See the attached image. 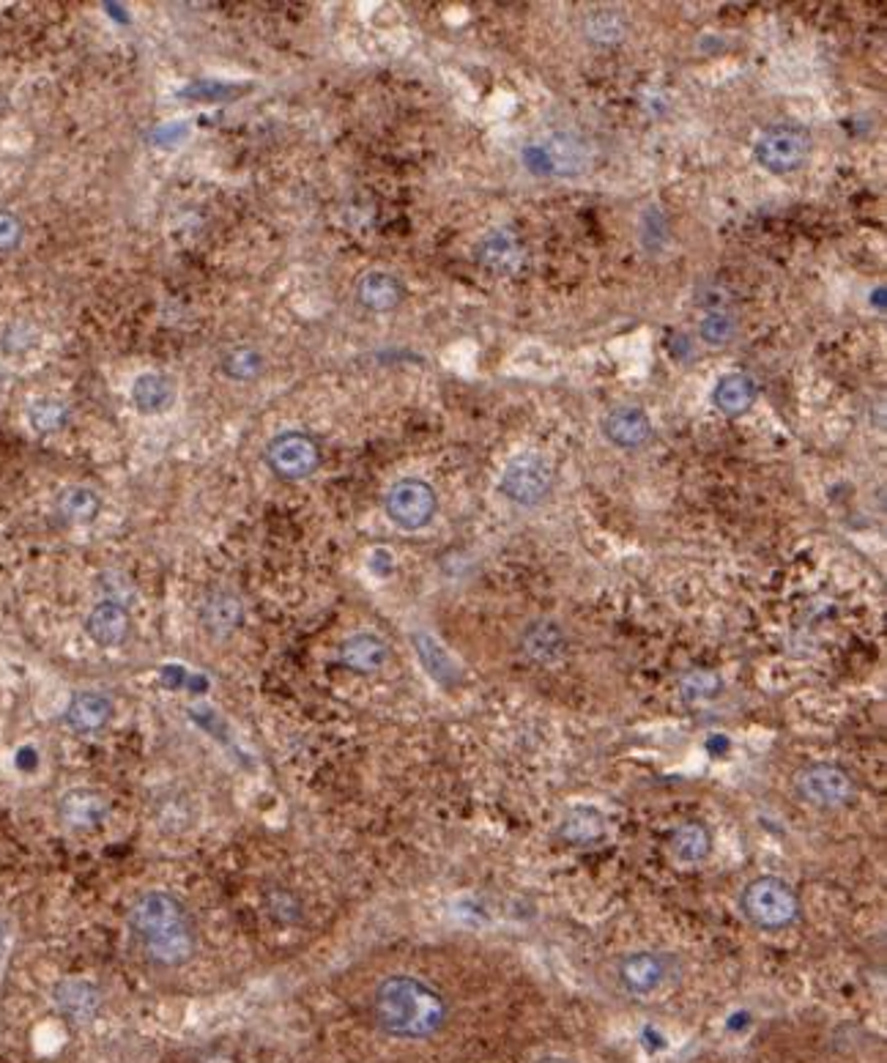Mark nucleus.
<instances>
[{"label": "nucleus", "instance_id": "obj_1", "mask_svg": "<svg viewBox=\"0 0 887 1063\" xmlns=\"http://www.w3.org/2000/svg\"><path fill=\"white\" fill-rule=\"evenodd\" d=\"M372 1017L392 1039L425 1041L447 1028L450 1003L416 976H389L372 992Z\"/></svg>", "mask_w": 887, "mask_h": 1063}, {"label": "nucleus", "instance_id": "obj_2", "mask_svg": "<svg viewBox=\"0 0 887 1063\" xmlns=\"http://www.w3.org/2000/svg\"><path fill=\"white\" fill-rule=\"evenodd\" d=\"M127 924L151 962L178 968L194 957L198 935L189 910L165 891H149L129 908Z\"/></svg>", "mask_w": 887, "mask_h": 1063}, {"label": "nucleus", "instance_id": "obj_3", "mask_svg": "<svg viewBox=\"0 0 887 1063\" xmlns=\"http://www.w3.org/2000/svg\"><path fill=\"white\" fill-rule=\"evenodd\" d=\"M745 919L767 932H781L800 919V899L792 885L776 874H765L745 885L743 897Z\"/></svg>", "mask_w": 887, "mask_h": 1063}, {"label": "nucleus", "instance_id": "obj_4", "mask_svg": "<svg viewBox=\"0 0 887 1063\" xmlns=\"http://www.w3.org/2000/svg\"><path fill=\"white\" fill-rule=\"evenodd\" d=\"M811 145H814V138L805 127L776 123L756 140L754 154L765 170L783 176V173H794L805 165V160L811 156Z\"/></svg>", "mask_w": 887, "mask_h": 1063}, {"label": "nucleus", "instance_id": "obj_5", "mask_svg": "<svg viewBox=\"0 0 887 1063\" xmlns=\"http://www.w3.org/2000/svg\"><path fill=\"white\" fill-rule=\"evenodd\" d=\"M554 488V466L540 452H521L505 466L499 480V491L510 501L523 507H534Z\"/></svg>", "mask_w": 887, "mask_h": 1063}, {"label": "nucleus", "instance_id": "obj_6", "mask_svg": "<svg viewBox=\"0 0 887 1063\" xmlns=\"http://www.w3.org/2000/svg\"><path fill=\"white\" fill-rule=\"evenodd\" d=\"M383 510L394 527L405 532L425 529L438 510V496L430 483L419 477H403L383 496Z\"/></svg>", "mask_w": 887, "mask_h": 1063}, {"label": "nucleus", "instance_id": "obj_7", "mask_svg": "<svg viewBox=\"0 0 887 1063\" xmlns=\"http://www.w3.org/2000/svg\"><path fill=\"white\" fill-rule=\"evenodd\" d=\"M794 792L816 808H841L854 801L858 787L841 765L814 763L794 776Z\"/></svg>", "mask_w": 887, "mask_h": 1063}, {"label": "nucleus", "instance_id": "obj_8", "mask_svg": "<svg viewBox=\"0 0 887 1063\" xmlns=\"http://www.w3.org/2000/svg\"><path fill=\"white\" fill-rule=\"evenodd\" d=\"M267 463L280 480L301 483V480L312 477L321 466V447L310 434L285 430V434H277L269 441Z\"/></svg>", "mask_w": 887, "mask_h": 1063}, {"label": "nucleus", "instance_id": "obj_9", "mask_svg": "<svg viewBox=\"0 0 887 1063\" xmlns=\"http://www.w3.org/2000/svg\"><path fill=\"white\" fill-rule=\"evenodd\" d=\"M129 398H132V406L143 417H159V414L170 412L173 403H176L178 385L173 376L162 374V370H149V374H140L132 381Z\"/></svg>", "mask_w": 887, "mask_h": 1063}, {"label": "nucleus", "instance_id": "obj_10", "mask_svg": "<svg viewBox=\"0 0 887 1063\" xmlns=\"http://www.w3.org/2000/svg\"><path fill=\"white\" fill-rule=\"evenodd\" d=\"M603 434L611 445L625 447V450H636L652 439L654 428L647 412L638 406H619L603 420Z\"/></svg>", "mask_w": 887, "mask_h": 1063}, {"label": "nucleus", "instance_id": "obj_11", "mask_svg": "<svg viewBox=\"0 0 887 1063\" xmlns=\"http://www.w3.org/2000/svg\"><path fill=\"white\" fill-rule=\"evenodd\" d=\"M113 719V701L107 699L102 690H78L69 699L67 707V724L80 735H91V732L105 730L107 721Z\"/></svg>", "mask_w": 887, "mask_h": 1063}, {"label": "nucleus", "instance_id": "obj_12", "mask_svg": "<svg viewBox=\"0 0 887 1063\" xmlns=\"http://www.w3.org/2000/svg\"><path fill=\"white\" fill-rule=\"evenodd\" d=\"M85 634L99 647H121L129 636V612L118 601H102L85 619Z\"/></svg>", "mask_w": 887, "mask_h": 1063}, {"label": "nucleus", "instance_id": "obj_13", "mask_svg": "<svg viewBox=\"0 0 887 1063\" xmlns=\"http://www.w3.org/2000/svg\"><path fill=\"white\" fill-rule=\"evenodd\" d=\"M665 979V965L658 954L636 952L622 959L619 981L632 995H652Z\"/></svg>", "mask_w": 887, "mask_h": 1063}, {"label": "nucleus", "instance_id": "obj_14", "mask_svg": "<svg viewBox=\"0 0 887 1063\" xmlns=\"http://www.w3.org/2000/svg\"><path fill=\"white\" fill-rule=\"evenodd\" d=\"M389 661V647L376 634H354L340 647V663L356 674H376Z\"/></svg>", "mask_w": 887, "mask_h": 1063}, {"label": "nucleus", "instance_id": "obj_15", "mask_svg": "<svg viewBox=\"0 0 887 1063\" xmlns=\"http://www.w3.org/2000/svg\"><path fill=\"white\" fill-rule=\"evenodd\" d=\"M411 639H414V650L416 655H419L422 666H425V672L430 674L436 683L456 685L458 680H461V666H458L452 652L447 650L436 636L427 634V630H416Z\"/></svg>", "mask_w": 887, "mask_h": 1063}, {"label": "nucleus", "instance_id": "obj_16", "mask_svg": "<svg viewBox=\"0 0 887 1063\" xmlns=\"http://www.w3.org/2000/svg\"><path fill=\"white\" fill-rule=\"evenodd\" d=\"M356 296H359L362 307L372 312H389L403 302V285L394 274L372 269L356 285Z\"/></svg>", "mask_w": 887, "mask_h": 1063}, {"label": "nucleus", "instance_id": "obj_17", "mask_svg": "<svg viewBox=\"0 0 887 1063\" xmlns=\"http://www.w3.org/2000/svg\"><path fill=\"white\" fill-rule=\"evenodd\" d=\"M756 395H759V387L748 374H726L715 385L712 401H715L718 412L726 417H743L756 403Z\"/></svg>", "mask_w": 887, "mask_h": 1063}, {"label": "nucleus", "instance_id": "obj_18", "mask_svg": "<svg viewBox=\"0 0 887 1063\" xmlns=\"http://www.w3.org/2000/svg\"><path fill=\"white\" fill-rule=\"evenodd\" d=\"M110 806L94 790H72L61 801V819L72 828H94L107 817Z\"/></svg>", "mask_w": 887, "mask_h": 1063}, {"label": "nucleus", "instance_id": "obj_19", "mask_svg": "<svg viewBox=\"0 0 887 1063\" xmlns=\"http://www.w3.org/2000/svg\"><path fill=\"white\" fill-rule=\"evenodd\" d=\"M672 852L679 863H705L712 855V834L705 823H683L672 834Z\"/></svg>", "mask_w": 887, "mask_h": 1063}, {"label": "nucleus", "instance_id": "obj_20", "mask_svg": "<svg viewBox=\"0 0 887 1063\" xmlns=\"http://www.w3.org/2000/svg\"><path fill=\"white\" fill-rule=\"evenodd\" d=\"M56 510L69 523H94L102 512V499L94 488L85 485H69L58 494Z\"/></svg>", "mask_w": 887, "mask_h": 1063}, {"label": "nucleus", "instance_id": "obj_21", "mask_svg": "<svg viewBox=\"0 0 887 1063\" xmlns=\"http://www.w3.org/2000/svg\"><path fill=\"white\" fill-rule=\"evenodd\" d=\"M523 647L537 663H556L567 652V639L554 623H534L523 634Z\"/></svg>", "mask_w": 887, "mask_h": 1063}, {"label": "nucleus", "instance_id": "obj_22", "mask_svg": "<svg viewBox=\"0 0 887 1063\" xmlns=\"http://www.w3.org/2000/svg\"><path fill=\"white\" fill-rule=\"evenodd\" d=\"M559 836L570 845L589 847L603 841L605 836V819L594 808H578V812L567 814L559 825Z\"/></svg>", "mask_w": 887, "mask_h": 1063}, {"label": "nucleus", "instance_id": "obj_23", "mask_svg": "<svg viewBox=\"0 0 887 1063\" xmlns=\"http://www.w3.org/2000/svg\"><path fill=\"white\" fill-rule=\"evenodd\" d=\"M239 623H241L239 598L220 592V595H214V598H209V601H205L203 625L214 636L230 634L234 628H239Z\"/></svg>", "mask_w": 887, "mask_h": 1063}, {"label": "nucleus", "instance_id": "obj_24", "mask_svg": "<svg viewBox=\"0 0 887 1063\" xmlns=\"http://www.w3.org/2000/svg\"><path fill=\"white\" fill-rule=\"evenodd\" d=\"M540 154L548 160L551 170L556 173H578L583 162H587V151H583V145L578 143L576 138H570V134H556V138H551L548 143H545V149H540Z\"/></svg>", "mask_w": 887, "mask_h": 1063}, {"label": "nucleus", "instance_id": "obj_25", "mask_svg": "<svg viewBox=\"0 0 887 1063\" xmlns=\"http://www.w3.org/2000/svg\"><path fill=\"white\" fill-rule=\"evenodd\" d=\"M58 1006L63 1008L72 1017L85 1019L99 1008V992L96 987H91L88 981H63L56 992Z\"/></svg>", "mask_w": 887, "mask_h": 1063}, {"label": "nucleus", "instance_id": "obj_26", "mask_svg": "<svg viewBox=\"0 0 887 1063\" xmlns=\"http://www.w3.org/2000/svg\"><path fill=\"white\" fill-rule=\"evenodd\" d=\"M220 370L230 381H256L263 374V357L250 345H239V349H230L222 357Z\"/></svg>", "mask_w": 887, "mask_h": 1063}, {"label": "nucleus", "instance_id": "obj_27", "mask_svg": "<svg viewBox=\"0 0 887 1063\" xmlns=\"http://www.w3.org/2000/svg\"><path fill=\"white\" fill-rule=\"evenodd\" d=\"M28 423L42 436L58 434V430L67 428L69 406L63 401H56V398H42L28 409Z\"/></svg>", "mask_w": 887, "mask_h": 1063}, {"label": "nucleus", "instance_id": "obj_28", "mask_svg": "<svg viewBox=\"0 0 887 1063\" xmlns=\"http://www.w3.org/2000/svg\"><path fill=\"white\" fill-rule=\"evenodd\" d=\"M480 252H483V261L494 263V267L507 269V261H510V256H516L518 250H516V241H512L510 236L496 234V236H488V239L483 241Z\"/></svg>", "mask_w": 887, "mask_h": 1063}, {"label": "nucleus", "instance_id": "obj_29", "mask_svg": "<svg viewBox=\"0 0 887 1063\" xmlns=\"http://www.w3.org/2000/svg\"><path fill=\"white\" fill-rule=\"evenodd\" d=\"M734 334V321L729 316H721V312H710V316L701 321V338L707 340L710 345H723L729 343Z\"/></svg>", "mask_w": 887, "mask_h": 1063}, {"label": "nucleus", "instance_id": "obj_30", "mask_svg": "<svg viewBox=\"0 0 887 1063\" xmlns=\"http://www.w3.org/2000/svg\"><path fill=\"white\" fill-rule=\"evenodd\" d=\"M23 245V223L12 212H0V256H9Z\"/></svg>", "mask_w": 887, "mask_h": 1063}, {"label": "nucleus", "instance_id": "obj_31", "mask_svg": "<svg viewBox=\"0 0 887 1063\" xmlns=\"http://www.w3.org/2000/svg\"><path fill=\"white\" fill-rule=\"evenodd\" d=\"M537 1063H576V1061H567V1058H543V1061Z\"/></svg>", "mask_w": 887, "mask_h": 1063}]
</instances>
